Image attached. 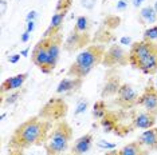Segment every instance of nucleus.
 I'll use <instances>...</instances> for the list:
<instances>
[{
    "mask_svg": "<svg viewBox=\"0 0 157 155\" xmlns=\"http://www.w3.org/2000/svg\"><path fill=\"white\" fill-rule=\"evenodd\" d=\"M50 123L39 118H30L13 131L10 139V147L16 151L30 149L36 144L46 143L48 138Z\"/></svg>",
    "mask_w": 157,
    "mask_h": 155,
    "instance_id": "obj_1",
    "label": "nucleus"
},
{
    "mask_svg": "<svg viewBox=\"0 0 157 155\" xmlns=\"http://www.w3.org/2000/svg\"><path fill=\"white\" fill-rule=\"evenodd\" d=\"M105 52V48L101 45H87L77 55L75 60L70 66L67 74L70 76L83 79L94 70V67L102 63Z\"/></svg>",
    "mask_w": 157,
    "mask_h": 155,
    "instance_id": "obj_2",
    "label": "nucleus"
},
{
    "mask_svg": "<svg viewBox=\"0 0 157 155\" xmlns=\"http://www.w3.org/2000/svg\"><path fill=\"white\" fill-rule=\"evenodd\" d=\"M73 138V130L66 122H59L55 124L52 131L44 143L47 155H63Z\"/></svg>",
    "mask_w": 157,
    "mask_h": 155,
    "instance_id": "obj_3",
    "label": "nucleus"
},
{
    "mask_svg": "<svg viewBox=\"0 0 157 155\" xmlns=\"http://www.w3.org/2000/svg\"><path fill=\"white\" fill-rule=\"evenodd\" d=\"M102 63L108 67L113 66H125L129 63V52H126L121 45L114 44L109 47V50L105 52Z\"/></svg>",
    "mask_w": 157,
    "mask_h": 155,
    "instance_id": "obj_4",
    "label": "nucleus"
},
{
    "mask_svg": "<svg viewBox=\"0 0 157 155\" xmlns=\"http://www.w3.org/2000/svg\"><path fill=\"white\" fill-rule=\"evenodd\" d=\"M153 50H155V45L148 43V41H145V40L133 43L130 47V51H129V64L136 68L138 63L142 62L146 56L152 54Z\"/></svg>",
    "mask_w": 157,
    "mask_h": 155,
    "instance_id": "obj_5",
    "label": "nucleus"
},
{
    "mask_svg": "<svg viewBox=\"0 0 157 155\" xmlns=\"http://www.w3.org/2000/svg\"><path fill=\"white\" fill-rule=\"evenodd\" d=\"M33 63L36 67L42 70L44 74L50 72L48 67V51H47V38H43L40 41H38V44L34 47L33 51Z\"/></svg>",
    "mask_w": 157,
    "mask_h": 155,
    "instance_id": "obj_6",
    "label": "nucleus"
},
{
    "mask_svg": "<svg viewBox=\"0 0 157 155\" xmlns=\"http://www.w3.org/2000/svg\"><path fill=\"white\" fill-rule=\"evenodd\" d=\"M117 102H118L121 107H125V108H129L132 106L137 104L138 102L137 91L134 90L133 86H130L128 83L121 84L118 92H117Z\"/></svg>",
    "mask_w": 157,
    "mask_h": 155,
    "instance_id": "obj_7",
    "label": "nucleus"
},
{
    "mask_svg": "<svg viewBox=\"0 0 157 155\" xmlns=\"http://www.w3.org/2000/svg\"><path fill=\"white\" fill-rule=\"evenodd\" d=\"M138 106H141L146 112L157 116V88L156 87H148L140 96H138Z\"/></svg>",
    "mask_w": 157,
    "mask_h": 155,
    "instance_id": "obj_8",
    "label": "nucleus"
},
{
    "mask_svg": "<svg viewBox=\"0 0 157 155\" xmlns=\"http://www.w3.org/2000/svg\"><path fill=\"white\" fill-rule=\"evenodd\" d=\"M89 41H90V38L87 34H79L75 30H73L65 41V50L73 52L79 48H83L86 44H89Z\"/></svg>",
    "mask_w": 157,
    "mask_h": 155,
    "instance_id": "obj_9",
    "label": "nucleus"
},
{
    "mask_svg": "<svg viewBox=\"0 0 157 155\" xmlns=\"http://www.w3.org/2000/svg\"><path fill=\"white\" fill-rule=\"evenodd\" d=\"M47 51H48V67L50 72L55 68L60 55V38L56 35L47 38Z\"/></svg>",
    "mask_w": 157,
    "mask_h": 155,
    "instance_id": "obj_10",
    "label": "nucleus"
},
{
    "mask_svg": "<svg viewBox=\"0 0 157 155\" xmlns=\"http://www.w3.org/2000/svg\"><path fill=\"white\" fill-rule=\"evenodd\" d=\"M27 78H28V74L22 72V74H17L15 76H11V78H8V79H6L4 82L2 83V94L19 91L24 84V82L27 80Z\"/></svg>",
    "mask_w": 157,
    "mask_h": 155,
    "instance_id": "obj_11",
    "label": "nucleus"
},
{
    "mask_svg": "<svg viewBox=\"0 0 157 155\" xmlns=\"http://www.w3.org/2000/svg\"><path fill=\"white\" fill-rule=\"evenodd\" d=\"M137 142L141 144L142 147H145L148 151L157 150V128L152 127L145 130L144 132L140 134Z\"/></svg>",
    "mask_w": 157,
    "mask_h": 155,
    "instance_id": "obj_12",
    "label": "nucleus"
},
{
    "mask_svg": "<svg viewBox=\"0 0 157 155\" xmlns=\"http://www.w3.org/2000/svg\"><path fill=\"white\" fill-rule=\"evenodd\" d=\"M66 12H67V9L56 8V12L52 15L51 20H50V27H48V30L46 31L44 38H50V36H54V35H58V31L60 30V27H62V24H63V20H65Z\"/></svg>",
    "mask_w": 157,
    "mask_h": 155,
    "instance_id": "obj_13",
    "label": "nucleus"
},
{
    "mask_svg": "<svg viewBox=\"0 0 157 155\" xmlns=\"http://www.w3.org/2000/svg\"><path fill=\"white\" fill-rule=\"evenodd\" d=\"M136 68L140 70L144 74H148V75L157 72V45H155V50L152 51V54L148 55L144 60L138 63Z\"/></svg>",
    "mask_w": 157,
    "mask_h": 155,
    "instance_id": "obj_14",
    "label": "nucleus"
},
{
    "mask_svg": "<svg viewBox=\"0 0 157 155\" xmlns=\"http://www.w3.org/2000/svg\"><path fill=\"white\" fill-rule=\"evenodd\" d=\"M156 123V115L151 114V112H140L133 118V127L140 128V130H148L152 128Z\"/></svg>",
    "mask_w": 157,
    "mask_h": 155,
    "instance_id": "obj_15",
    "label": "nucleus"
},
{
    "mask_svg": "<svg viewBox=\"0 0 157 155\" xmlns=\"http://www.w3.org/2000/svg\"><path fill=\"white\" fill-rule=\"evenodd\" d=\"M93 146V135L91 134H85L81 138H78L74 143L73 149H71V154L73 155H83L86 154Z\"/></svg>",
    "mask_w": 157,
    "mask_h": 155,
    "instance_id": "obj_16",
    "label": "nucleus"
},
{
    "mask_svg": "<svg viewBox=\"0 0 157 155\" xmlns=\"http://www.w3.org/2000/svg\"><path fill=\"white\" fill-rule=\"evenodd\" d=\"M82 86V79L81 78H65L62 79L56 87V94H66L71 92V91H75Z\"/></svg>",
    "mask_w": 157,
    "mask_h": 155,
    "instance_id": "obj_17",
    "label": "nucleus"
},
{
    "mask_svg": "<svg viewBox=\"0 0 157 155\" xmlns=\"http://www.w3.org/2000/svg\"><path fill=\"white\" fill-rule=\"evenodd\" d=\"M118 155H148V150L136 140V142L128 143L126 146H124L118 151Z\"/></svg>",
    "mask_w": 157,
    "mask_h": 155,
    "instance_id": "obj_18",
    "label": "nucleus"
},
{
    "mask_svg": "<svg viewBox=\"0 0 157 155\" xmlns=\"http://www.w3.org/2000/svg\"><path fill=\"white\" fill-rule=\"evenodd\" d=\"M140 20L144 24H153L157 22V11L152 5H146L140 11Z\"/></svg>",
    "mask_w": 157,
    "mask_h": 155,
    "instance_id": "obj_19",
    "label": "nucleus"
},
{
    "mask_svg": "<svg viewBox=\"0 0 157 155\" xmlns=\"http://www.w3.org/2000/svg\"><path fill=\"white\" fill-rule=\"evenodd\" d=\"M121 84L118 82V79H110L106 82L105 87H103V91H102V96H110V95H114L118 92Z\"/></svg>",
    "mask_w": 157,
    "mask_h": 155,
    "instance_id": "obj_20",
    "label": "nucleus"
},
{
    "mask_svg": "<svg viewBox=\"0 0 157 155\" xmlns=\"http://www.w3.org/2000/svg\"><path fill=\"white\" fill-rule=\"evenodd\" d=\"M89 28H90V22H89L87 16H78L74 24V30L79 34H87Z\"/></svg>",
    "mask_w": 157,
    "mask_h": 155,
    "instance_id": "obj_21",
    "label": "nucleus"
},
{
    "mask_svg": "<svg viewBox=\"0 0 157 155\" xmlns=\"http://www.w3.org/2000/svg\"><path fill=\"white\" fill-rule=\"evenodd\" d=\"M93 116L95 119H99V121L106 116V103L103 100L95 102L94 107H93Z\"/></svg>",
    "mask_w": 157,
    "mask_h": 155,
    "instance_id": "obj_22",
    "label": "nucleus"
},
{
    "mask_svg": "<svg viewBox=\"0 0 157 155\" xmlns=\"http://www.w3.org/2000/svg\"><path fill=\"white\" fill-rule=\"evenodd\" d=\"M142 40L148 41V43H151L153 45H157V24L146 28L144 31V39Z\"/></svg>",
    "mask_w": 157,
    "mask_h": 155,
    "instance_id": "obj_23",
    "label": "nucleus"
},
{
    "mask_svg": "<svg viewBox=\"0 0 157 155\" xmlns=\"http://www.w3.org/2000/svg\"><path fill=\"white\" fill-rule=\"evenodd\" d=\"M101 127L103 130V132L109 134L114 131V127H116V124H114V122L112 121V119H109L108 116H105L103 119H101Z\"/></svg>",
    "mask_w": 157,
    "mask_h": 155,
    "instance_id": "obj_24",
    "label": "nucleus"
},
{
    "mask_svg": "<svg viewBox=\"0 0 157 155\" xmlns=\"http://www.w3.org/2000/svg\"><path fill=\"white\" fill-rule=\"evenodd\" d=\"M19 98H20V92H19V91L8 92V95H7L4 99H3V104H4V106H11L13 103H16Z\"/></svg>",
    "mask_w": 157,
    "mask_h": 155,
    "instance_id": "obj_25",
    "label": "nucleus"
},
{
    "mask_svg": "<svg viewBox=\"0 0 157 155\" xmlns=\"http://www.w3.org/2000/svg\"><path fill=\"white\" fill-rule=\"evenodd\" d=\"M87 107H89V102L86 99L79 100L78 102V104H77V107H75V111H74V115L78 116V115L83 114V112L87 110Z\"/></svg>",
    "mask_w": 157,
    "mask_h": 155,
    "instance_id": "obj_26",
    "label": "nucleus"
},
{
    "mask_svg": "<svg viewBox=\"0 0 157 155\" xmlns=\"http://www.w3.org/2000/svg\"><path fill=\"white\" fill-rule=\"evenodd\" d=\"M95 3H97V0H81V5L85 9H87V11L94 8Z\"/></svg>",
    "mask_w": 157,
    "mask_h": 155,
    "instance_id": "obj_27",
    "label": "nucleus"
},
{
    "mask_svg": "<svg viewBox=\"0 0 157 155\" xmlns=\"http://www.w3.org/2000/svg\"><path fill=\"white\" fill-rule=\"evenodd\" d=\"M98 147H101V149H106V150H114V149H116V144L108 143V142H105V140H99V142H98Z\"/></svg>",
    "mask_w": 157,
    "mask_h": 155,
    "instance_id": "obj_28",
    "label": "nucleus"
},
{
    "mask_svg": "<svg viewBox=\"0 0 157 155\" xmlns=\"http://www.w3.org/2000/svg\"><path fill=\"white\" fill-rule=\"evenodd\" d=\"M126 7H128V2H126V0H120V2L117 3L116 8L118 9V11H122V9H125Z\"/></svg>",
    "mask_w": 157,
    "mask_h": 155,
    "instance_id": "obj_29",
    "label": "nucleus"
},
{
    "mask_svg": "<svg viewBox=\"0 0 157 155\" xmlns=\"http://www.w3.org/2000/svg\"><path fill=\"white\" fill-rule=\"evenodd\" d=\"M20 56H22V55H19V54H13V55H11V56H8V62H10V63H12V64H15V63L19 62Z\"/></svg>",
    "mask_w": 157,
    "mask_h": 155,
    "instance_id": "obj_30",
    "label": "nucleus"
},
{
    "mask_svg": "<svg viewBox=\"0 0 157 155\" xmlns=\"http://www.w3.org/2000/svg\"><path fill=\"white\" fill-rule=\"evenodd\" d=\"M36 16H38L36 11H30L28 12V15H27V17H26V20L27 22H33V20L36 19Z\"/></svg>",
    "mask_w": 157,
    "mask_h": 155,
    "instance_id": "obj_31",
    "label": "nucleus"
},
{
    "mask_svg": "<svg viewBox=\"0 0 157 155\" xmlns=\"http://www.w3.org/2000/svg\"><path fill=\"white\" fill-rule=\"evenodd\" d=\"M35 30V20H33V22H27V27H26V31H28V32H33V31Z\"/></svg>",
    "mask_w": 157,
    "mask_h": 155,
    "instance_id": "obj_32",
    "label": "nucleus"
},
{
    "mask_svg": "<svg viewBox=\"0 0 157 155\" xmlns=\"http://www.w3.org/2000/svg\"><path fill=\"white\" fill-rule=\"evenodd\" d=\"M20 40H22L23 43H27V41L30 40V32H28V31H24V32L22 34V38H20Z\"/></svg>",
    "mask_w": 157,
    "mask_h": 155,
    "instance_id": "obj_33",
    "label": "nucleus"
},
{
    "mask_svg": "<svg viewBox=\"0 0 157 155\" xmlns=\"http://www.w3.org/2000/svg\"><path fill=\"white\" fill-rule=\"evenodd\" d=\"M130 43H132L130 38H128V36H124V38H121V44H124V45H128V44H130Z\"/></svg>",
    "mask_w": 157,
    "mask_h": 155,
    "instance_id": "obj_34",
    "label": "nucleus"
},
{
    "mask_svg": "<svg viewBox=\"0 0 157 155\" xmlns=\"http://www.w3.org/2000/svg\"><path fill=\"white\" fill-rule=\"evenodd\" d=\"M142 3H144V0H133V5L137 8V7H140Z\"/></svg>",
    "mask_w": 157,
    "mask_h": 155,
    "instance_id": "obj_35",
    "label": "nucleus"
},
{
    "mask_svg": "<svg viewBox=\"0 0 157 155\" xmlns=\"http://www.w3.org/2000/svg\"><path fill=\"white\" fill-rule=\"evenodd\" d=\"M28 51H30V48H26V50H23L22 52H20V55L24 56V58H27V56H28Z\"/></svg>",
    "mask_w": 157,
    "mask_h": 155,
    "instance_id": "obj_36",
    "label": "nucleus"
},
{
    "mask_svg": "<svg viewBox=\"0 0 157 155\" xmlns=\"http://www.w3.org/2000/svg\"><path fill=\"white\" fill-rule=\"evenodd\" d=\"M105 155H118V151H114V150H112V151H108Z\"/></svg>",
    "mask_w": 157,
    "mask_h": 155,
    "instance_id": "obj_37",
    "label": "nucleus"
},
{
    "mask_svg": "<svg viewBox=\"0 0 157 155\" xmlns=\"http://www.w3.org/2000/svg\"><path fill=\"white\" fill-rule=\"evenodd\" d=\"M153 8H155L156 11H157V0H156V3H155V4H153Z\"/></svg>",
    "mask_w": 157,
    "mask_h": 155,
    "instance_id": "obj_38",
    "label": "nucleus"
},
{
    "mask_svg": "<svg viewBox=\"0 0 157 155\" xmlns=\"http://www.w3.org/2000/svg\"><path fill=\"white\" fill-rule=\"evenodd\" d=\"M156 84H157V83H156ZM156 88H157V87H156Z\"/></svg>",
    "mask_w": 157,
    "mask_h": 155,
    "instance_id": "obj_39",
    "label": "nucleus"
}]
</instances>
